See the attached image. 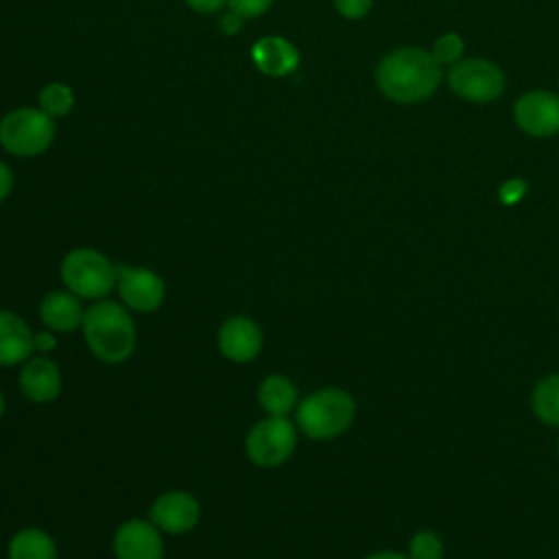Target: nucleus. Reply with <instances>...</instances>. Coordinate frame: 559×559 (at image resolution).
I'll use <instances>...</instances> for the list:
<instances>
[{"mask_svg":"<svg viewBox=\"0 0 559 559\" xmlns=\"http://www.w3.org/2000/svg\"><path fill=\"white\" fill-rule=\"evenodd\" d=\"M441 81V63L424 48H395L376 68L380 92L395 103H419L435 94Z\"/></svg>","mask_w":559,"mask_h":559,"instance_id":"obj_1","label":"nucleus"},{"mask_svg":"<svg viewBox=\"0 0 559 559\" xmlns=\"http://www.w3.org/2000/svg\"><path fill=\"white\" fill-rule=\"evenodd\" d=\"M83 336L103 362H124L135 349V325L129 310L116 301H96L83 314Z\"/></svg>","mask_w":559,"mask_h":559,"instance_id":"obj_2","label":"nucleus"},{"mask_svg":"<svg viewBox=\"0 0 559 559\" xmlns=\"http://www.w3.org/2000/svg\"><path fill=\"white\" fill-rule=\"evenodd\" d=\"M354 417V397L336 386L319 389L297 406V426L310 439H334L352 426Z\"/></svg>","mask_w":559,"mask_h":559,"instance_id":"obj_3","label":"nucleus"},{"mask_svg":"<svg viewBox=\"0 0 559 559\" xmlns=\"http://www.w3.org/2000/svg\"><path fill=\"white\" fill-rule=\"evenodd\" d=\"M118 266L96 249L79 247L66 253L61 262V280L70 293L81 299H103L116 286Z\"/></svg>","mask_w":559,"mask_h":559,"instance_id":"obj_4","label":"nucleus"},{"mask_svg":"<svg viewBox=\"0 0 559 559\" xmlns=\"http://www.w3.org/2000/svg\"><path fill=\"white\" fill-rule=\"evenodd\" d=\"M55 120L35 107H17L0 120V144L15 157H35L55 140Z\"/></svg>","mask_w":559,"mask_h":559,"instance_id":"obj_5","label":"nucleus"},{"mask_svg":"<svg viewBox=\"0 0 559 559\" xmlns=\"http://www.w3.org/2000/svg\"><path fill=\"white\" fill-rule=\"evenodd\" d=\"M297 445V430L288 417L269 415L260 419L245 439L251 463L260 467H277L290 459Z\"/></svg>","mask_w":559,"mask_h":559,"instance_id":"obj_6","label":"nucleus"},{"mask_svg":"<svg viewBox=\"0 0 559 559\" xmlns=\"http://www.w3.org/2000/svg\"><path fill=\"white\" fill-rule=\"evenodd\" d=\"M448 85L465 100L489 103L504 92V74L487 59H463L450 66Z\"/></svg>","mask_w":559,"mask_h":559,"instance_id":"obj_7","label":"nucleus"},{"mask_svg":"<svg viewBox=\"0 0 559 559\" xmlns=\"http://www.w3.org/2000/svg\"><path fill=\"white\" fill-rule=\"evenodd\" d=\"M116 286L124 306L135 312H153L166 297L164 280L144 266H118Z\"/></svg>","mask_w":559,"mask_h":559,"instance_id":"obj_8","label":"nucleus"},{"mask_svg":"<svg viewBox=\"0 0 559 559\" xmlns=\"http://www.w3.org/2000/svg\"><path fill=\"white\" fill-rule=\"evenodd\" d=\"M515 124L535 138L555 135L559 131V96L535 90L518 98L513 107Z\"/></svg>","mask_w":559,"mask_h":559,"instance_id":"obj_9","label":"nucleus"},{"mask_svg":"<svg viewBox=\"0 0 559 559\" xmlns=\"http://www.w3.org/2000/svg\"><path fill=\"white\" fill-rule=\"evenodd\" d=\"M148 515H151V522L162 533L181 535V533L192 531L199 524L201 504L188 491H179V489L164 491L155 498Z\"/></svg>","mask_w":559,"mask_h":559,"instance_id":"obj_10","label":"nucleus"},{"mask_svg":"<svg viewBox=\"0 0 559 559\" xmlns=\"http://www.w3.org/2000/svg\"><path fill=\"white\" fill-rule=\"evenodd\" d=\"M116 559H164L159 528L148 520H129L114 535Z\"/></svg>","mask_w":559,"mask_h":559,"instance_id":"obj_11","label":"nucleus"},{"mask_svg":"<svg viewBox=\"0 0 559 559\" xmlns=\"http://www.w3.org/2000/svg\"><path fill=\"white\" fill-rule=\"evenodd\" d=\"M218 349L234 362H249L262 349V332L249 317H229L218 330Z\"/></svg>","mask_w":559,"mask_h":559,"instance_id":"obj_12","label":"nucleus"},{"mask_svg":"<svg viewBox=\"0 0 559 559\" xmlns=\"http://www.w3.org/2000/svg\"><path fill=\"white\" fill-rule=\"evenodd\" d=\"M20 389L31 402H52L61 393V371L46 356L28 358L20 371Z\"/></svg>","mask_w":559,"mask_h":559,"instance_id":"obj_13","label":"nucleus"},{"mask_svg":"<svg viewBox=\"0 0 559 559\" xmlns=\"http://www.w3.org/2000/svg\"><path fill=\"white\" fill-rule=\"evenodd\" d=\"M251 59L262 74L273 76V79L286 76V74L295 72L299 66L297 48L280 35H269V37L258 39L251 46Z\"/></svg>","mask_w":559,"mask_h":559,"instance_id":"obj_14","label":"nucleus"},{"mask_svg":"<svg viewBox=\"0 0 559 559\" xmlns=\"http://www.w3.org/2000/svg\"><path fill=\"white\" fill-rule=\"evenodd\" d=\"M35 345L31 328L15 312L0 310V365L11 367L26 362Z\"/></svg>","mask_w":559,"mask_h":559,"instance_id":"obj_15","label":"nucleus"},{"mask_svg":"<svg viewBox=\"0 0 559 559\" xmlns=\"http://www.w3.org/2000/svg\"><path fill=\"white\" fill-rule=\"evenodd\" d=\"M81 297L70 290H55L48 293L39 304V319L44 325L57 332H72L83 323V308Z\"/></svg>","mask_w":559,"mask_h":559,"instance_id":"obj_16","label":"nucleus"},{"mask_svg":"<svg viewBox=\"0 0 559 559\" xmlns=\"http://www.w3.org/2000/svg\"><path fill=\"white\" fill-rule=\"evenodd\" d=\"M258 402L269 415L286 417L297 404V389L286 376L271 373L260 382Z\"/></svg>","mask_w":559,"mask_h":559,"instance_id":"obj_17","label":"nucleus"},{"mask_svg":"<svg viewBox=\"0 0 559 559\" xmlns=\"http://www.w3.org/2000/svg\"><path fill=\"white\" fill-rule=\"evenodd\" d=\"M9 559H57V546L46 531L22 528L9 542Z\"/></svg>","mask_w":559,"mask_h":559,"instance_id":"obj_18","label":"nucleus"},{"mask_svg":"<svg viewBox=\"0 0 559 559\" xmlns=\"http://www.w3.org/2000/svg\"><path fill=\"white\" fill-rule=\"evenodd\" d=\"M533 413L546 426L559 428V373H550L537 382L533 391Z\"/></svg>","mask_w":559,"mask_h":559,"instance_id":"obj_19","label":"nucleus"},{"mask_svg":"<svg viewBox=\"0 0 559 559\" xmlns=\"http://www.w3.org/2000/svg\"><path fill=\"white\" fill-rule=\"evenodd\" d=\"M74 107V92L66 83H48L39 92V109L46 111L50 118H61L70 114Z\"/></svg>","mask_w":559,"mask_h":559,"instance_id":"obj_20","label":"nucleus"},{"mask_svg":"<svg viewBox=\"0 0 559 559\" xmlns=\"http://www.w3.org/2000/svg\"><path fill=\"white\" fill-rule=\"evenodd\" d=\"M411 559H441L443 544L432 531H417L408 544Z\"/></svg>","mask_w":559,"mask_h":559,"instance_id":"obj_21","label":"nucleus"},{"mask_svg":"<svg viewBox=\"0 0 559 559\" xmlns=\"http://www.w3.org/2000/svg\"><path fill=\"white\" fill-rule=\"evenodd\" d=\"M463 48H465V44H463V39H461L456 33H443V35L432 44V55H435V59H437L439 63L452 66V63H456V61L461 59Z\"/></svg>","mask_w":559,"mask_h":559,"instance_id":"obj_22","label":"nucleus"},{"mask_svg":"<svg viewBox=\"0 0 559 559\" xmlns=\"http://www.w3.org/2000/svg\"><path fill=\"white\" fill-rule=\"evenodd\" d=\"M271 4H273V0H227V7L245 20L260 17L262 13H266L271 9Z\"/></svg>","mask_w":559,"mask_h":559,"instance_id":"obj_23","label":"nucleus"},{"mask_svg":"<svg viewBox=\"0 0 559 559\" xmlns=\"http://www.w3.org/2000/svg\"><path fill=\"white\" fill-rule=\"evenodd\" d=\"M373 0H334L336 11L347 20H360L371 11Z\"/></svg>","mask_w":559,"mask_h":559,"instance_id":"obj_24","label":"nucleus"},{"mask_svg":"<svg viewBox=\"0 0 559 559\" xmlns=\"http://www.w3.org/2000/svg\"><path fill=\"white\" fill-rule=\"evenodd\" d=\"M526 192V183L522 179H511L500 188V197L504 203H513L518 201L522 194Z\"/></svg>","mask_w":559,"mask_h":559,"instance_id":"obj_25","label":"nucleus"},{"mask_svg":"<svg viewBox=\"0 0 559 559\" xmlns=\"http://www.w3.org/2000/svg\"><path fill=\"white\" fill-rule=\"evenodd\" d=\"M183 2L197 13H216L221 7L227 4V0H183Z\"/></svg>","mask_w":559,"mask_h":559,"instance_id":"obj_26","label":"nucleus"},{"mask_svg":"<svg viewBox=\"0 0 559 559\" xmlns=\"http://www.w3.org/2000/svg\"><path fill=\"white\" fill-rule=\"evenodd\" d=\"M242 22H245V17H240L238 13L229 11L227 15L221 17V28H223L227 35H236V33L242 28Z\"/></svg>","mask_w":559,"mask_h":559,"instance_id":"obj_27","label":"nucleus"},{"mask_svg":"<svg viewBox=\"0 0 559 559\" xmlns=\"http://www.w3.org/2000/svg\"><path fill=\"white\" fill-rule=\"evenodd\" d=\"M11 188H13V173L4 162H0V201L9 197Z\"/></svg>","mask_w":559,"mask_h":559,"instance_id":"obj_28","label":"nucleus"},{"mask_svg":"<svg viewBox=\"0 0 559 559\" xmlns=\"http://www.w3.org/2000/svg\"><path fill=\"white\" fill-rule=\"evenodd\" d=\"M365 559H411V557H404L402 552H395V550H378L367 555Z\"/></svg>","mask_w":559,"mask_h":559,"instance_id":"obj_29","label":"nucleus"},{"mask_svg":"<svg viewBox=\"0 0 559 559\" xmlns=\"http://www.w3.org/2000/svg\"><path fill=\"white\" fill-rule=\"evenodd\" d=\"M2 413H4V397H2V393H0V417H2Z\"/></svg>","mask_w":559,"mask_h":559,"instance_id":"obj_30","label":"nucleus"},{"mask_svg":"<svg viewBox=\"0 0 559 559\" xmlns=\"http://www.w3.org/2000/svg\"><path fill=\"white\" fill-rule=\"evenodd\" d=\"M557 454H559V441H557Z\"/></svg>","mask_w":559,"mask_h":559,"instance_id":"obj_31","label":"nucleus"}]
</instances>
